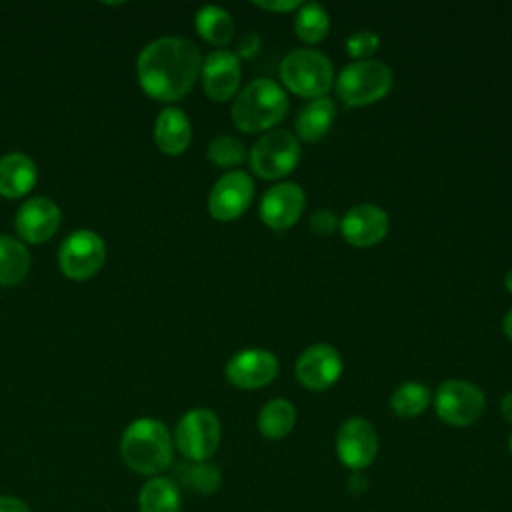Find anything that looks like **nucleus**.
I'll use <instances>...</instances> for the list:
<instances>
[{
    "mask_svg": "<svg viewBox=\"0 0 512 512\" xmlns=\"http://www.w3.org/2000/svg\"><path fill=\"white\" fill-rule=\"evenodd\" d=\"M294 32L304 44H320L330 32L328 10L318 2H304L294 16Z\"/></svg>",
    "mask_w": 512,
    "mask_h": 512,
    "instance_id": "obj_26",
    "label": "nucleus"
},
{
    "mask_svg": "<svg viewBox=\"0 0 512 512\" xmlns=\"http://www.w3.org/2000/svg\"><path fill=\"white\" fill-rule=\"evenodd\" d=\"M298 162L300 144L296 134L280 128L264 132L248 152L252 174L262 180H280L288 176Z\"/></svg>",
    "mask_w": 512,
    "mask_h": 512,
    "instance_id": "obj_7",
    "label": "nucleus"
},
{
    "mask_svg": "<svg viewBox=\"0 0 512 512\" xmlns=\"http://www.w3.org/2000/svg\"><path fill=\"white\" fill-rule=\"evenodd\" d=\"M344 362L332 344H312L300 352L294 364V376L306 390H326L342 374Z\"/></svg>",
    "mask_w": 512,
    "mask_h": 512,
    "instance_id": "obj_12",
    "label": "nucleus"
},
{
    "mask_svg": "<svg viewBox=\"0 0 512 512\" xmlns=\"http://www.w3.org/2000/svg\"><path fill=\"white\" fill-rule=\"evenodd\" d=\"M32 266L30 252L22 240L2 234L0 236V286H16L20 284Z\"/></svg>",
    "mask_w": 512,
    "mask_h": 512,
    "instance_id": "obj_22",
    "label": "nucleus"
},
{
    "mask_svg": "<svg viewBox=\"0 0 512 512\" xmlns=\"http://www.w3.org/2000/svg\"><path fill=\"white\" fill-rule=\"evenodd\" d=\"M106 262V244L92 230H76L58 248L60 272L76 282L96 276Z\"/></svg>",
    "mask_w": 512,
    "mask_h": 512,
    "instance_id": "obj_9",
    "label": "nucleus"
},
{
    "mask_svg": "<svg viewBox=\"0 0 512 512\" xmlns=\"http://www.w3.org/2000/svg\"><path fill=\"white\" fill-rule=\"evenodd\" d=\"M0 512H32V510L22 498L2 494L0 496Z\"/></svg>",
    "mask_w": 512,
    "mask_h": 512,
    "instance_id": "obj_33",
    "label": "nucleus"
},
{
    "mask_svg": "<svg viewBox=\"0 0 512 512\" xmlns=\"http://www.w3.org/2000/svg\"><path fill=\"white\" fill-rule=\"evenodd\" d=\"M280 80L296 96L316 100L330 92L334 84L332 60L314 48H296L280 62Z\"/></svg>",
    "mask_w": 512,
    "mask_h": 512,
    "instance_id": "obj_4",
    "label": "nucleus"
},
{
    "mask_svg": "<svg viewBox=\"0 0 512 512\" xmlns=\"http://www.w3.org/2000/svg\"><path fill=\"white\" fill-rule=\"evenodd\" d=\"M306 206L304 188L296 182H278L268 188L260 200L258 216L272 230H288L292 228Z\"/></svg>",
    "mask_w": 512,
    "mask_h": 512,
    "instance_id": "obj_15",
    "label": "nucleus"
},
{
    "mask_svg": "<svg viewBox=\"0 0 512 512\" xmlns=\"http://www.w3.org/2000/svg\"><path fill=\"white\" fill-rule=\"evenodd\" d=\"M502 330L506 334V338L512 342V308L506 312V316L502 318Z\"/></svg>",
    "mask_w": 512,
    "mask_h": 512,
    "instance_id": "obj_35",
    "label": "nucleus"
},
{
    "mask_svg": "<svg viewBox=\"0 0 512 512\" xmlns=\"http://www.w3.org/2000/svg\"><path fill=\"white\" fill-rule=\"evenodd\" d=\"M500 416L504 418V422H508L512 426V392H508L500 398Z\"/></svg>",
    "mask_w": 512,
    "mask_h": 512,
    "instance_id": "obj_34",
    "label": "nucleus"
},
{
    "mask_svg": "<svg viewBox=\"0 0 512 512\" xmlns=\"http://www.w3.org/2000/svg\"><path fill=\"white\" fill-rule=\"evenodd\" d=\"M154 142L158 150L168 156H178L188 150L192 142V124L184 110L166 106L154 122Z\"/></svg>",
    "mask_w": 512,
    "mask_h": 512,
    "instance_id": "obj_18",
    "label": "nucleus"
},
{
    "mask_svg": "<svg viewBox=\"0 0 512 512\" xmlns=\"http://www.w3.org/2000/svg\"><path fill=\"white\" fill-rule=\"evenodd\" d=\"M242 80L240 58L226 48L212 50L202 58L200 82L204 94L214 102H228L238 94Z\"/></svg>",
    "mask_w": 512,
    "mask_h": 512,
    "instance_id": "obj_13",
    "label": "nucleus"
},
{
    "mask_svg": "<svg viewBox=\"0 0 512 512\" xmlns=\"http://www.w3.org/2000/svg\"><path fill=\"white\" fill-rule=\"evenodd\" d=\"M390 228L388 212L376 204L362 202L354 204L346 210V214L340 218V234L350 246L356 248H370L384 240Z\"/></svg>",
    "mask_w": 512,
    "mask_h": 512,
    "instance_id": "obj_16",
    "label": "nucleus"
},
{
    "mask_svg": "<svg viewBox=\"0 0 512 512\" xmlns=\"http://www.w3.org/2000/svg\"><path fill=\"white\" fill-rule=\"evenodd\" d=\"M206 156L218 168H234L248 158V152L238 138L230 134H220L210 140Z\"/></svg>",
    "mask_w": 512,
    "mask_h": 512,
    "instance_id": "obj_28",
    "label": "nucleus"
},
{
    "mask_svg": "<svg viewBox=\"0 0 512 512\" xmlns=\"http://www.w3.org/2000/svg\"><path fill=\"white\" fill-rule=\"evenodd\" d=\"M62 212L58 204L46 196L28 198L14 216V228L20 240L28 244L48 242L60 228Z\"/></svg>",
    "mask_w": 512,
    "mask_h": 512,
    "instance_id": "obj_17",
    "label": "nucleus"
},
{
    "mask_svg": "<svg viewBox=\"0 0 512 512\" xmlns=\"http://www.w3.org/2000/svg\"><path fill=\"white\" fill-rule=\"evenodd\" d=\"M508 448H510V454H512V434H510V440H508Z\"/></svg>",
    "mask_w": 512,
    "mask_h": 512,
    "instance_id": "obj_37",
    "label": "nucleus"
},
{
    "mask_svg": "<svg viewBox=\"0 0 512 512\" xmlns=\"http://www.w3.org/2000/svg\"><path fill=\"white\" fill-rule=\"evenodd\" d=\"M254 198V180L242 170L222 174L210 188L208 212L218 222L236 220L246 212Z\"/></svg>",
    "mask_w": 512,
    "mask_h": 512,
    "instance_id": "obj_10",
    "label": "nucleus"
},
{
    "mask_svg": "<svg viewBox=\"0 0 512 512\" xmlns=\"http://www.w3.org/2000/svg\"><path fill=\"white\" fill-rule=\"evenodd\" d=\"M430 402H432V394L428 386L416 380L402 382L390 396V408L400 418L420 416L430 406Z\"/></svg>",
    "mask_w": 512,
    "mask_h": 512,
    "instance_id": "obj_27",
    "label": "nucleus"
},
{
    "mask_svg": "<svg viewBox=\"0 0 512 512\" xmlns=\"http://www.w3.org/2000/svg\"><path fill=\"white\" fill-rule=\"evenodd\" d=\"M278 358L264 348H244L236 352L224 368L226 380L240 390H258L278 376Z\"/></svg>",
    "mask_w": 512,
    "mask_h": 512,
    "instance_id": "obj_14",
    "label": "nucleus"
},
{
    "mask_svg": "<svg viewBox=\"0 0 512 512\" xmlns=\"http://www.w3.org/2000/svg\"><path fill=\"white\" fill-rule=\"evenodd\" d=\"M308 224H310V232H314L316 236H330L338 230L340 220L336 218V214L332 210L318 208L312 212Z\"/></svg>",
    "mask_w": 512,
    "mask_h": 512,
    "instance_id": "obj_30",
    "label": "nucleus"
},
{
    "mask_svg": "<svg viewBox=\"0 0 512 512\" xmlns=\"http://www.w3.org/2000/svg\"><path fill=\"white\" fill-rule=\"evenodd\" d=\"M258 48H260V38H258V34L246 32V34L238 40L234 54H236L238 58H252V56H256Z\"/></svg>",
    "mask_w": 512,
    "mask_h": 512,
    "instance_id": "obj_31",
    "label": "nucleus"
},
{
    "mask_svg": "<svg viewBox=\"0 0 512 512\" xmlns=\"http://www.w3.org/2000/svg\"><path fill=\"white\" fill-rule=\"evenodd\" d=\"M336 454L338 460L354 472L368 468L378 454V434L374 426L360 416L344 420L336 434Z\"/></svg>",
    "mask_w": 512,
    "mask_h": 512,
    "instance_id": "obj_11",
    "label": "nucleus"
},
{
    "mask_svg": "<svg viewBox=\"0 0 512 512\" xmlns=\"http://www.w3.org/2000/svg\"><path fill=\"white\" fill-rule=\"evenodd\" d=\"M38 170L34 160L22 152H8L0 158V196L16 200L36 186Z\"/></svg>",
    "mask_w": 512,
    "mask_h": 512,
    "instance_id": "obj_19",
    "label": "nucleus"
},
{
    "mask_svg": "<svg viewBox=\"0 0 512 512\" xmlns=\"http://www.w3.org/2000/svg\"><path fill=\"white\" fill-rule=\"evenodd\" d=\"M256 424L264 438L282 440L294 430L296 408L286 398H272L260 408Z\"/></svg>",
    "mask_w": 512,
    "mask_h": 512,
    "instance_id": "obj_23",
    "label": "nucleus"
},
{
    "mask_svg": "<svg viewBox=\"0 0 512 512\" xmlns=\"http://www.w3.org/2000/svg\"><path fill=\"white\" fill-rule=\"evenodd\" d=\"M178 486L196 492V494H214L222 484V472L210 460L206 462H180L176 466V480Z\"/></svg>",
    "mask_w": 512,
    "mask_h": 512,
    "instance_id": "obj_25",
    "label": "nucleus"
},
{
    "mask_svg": "<svg viewBox=\"0 0 512 512\" xmlns=\"http://www.w3.org/2000/svg\"><path fill=\"white\" fill-rule=\"evenodd\" d=\"M436 416L448 426H470L484 412V392L470 380L450 378L444 380L434 398Z\"/></svg>",
    "mask_w": 512,
    "mask_h": 512,
    "instance_id": "obj_8",
    "label": "nucleus"
},
{
    "mask_svg": "<svg viewBox=\"0 0 512 512\" xmlns=\"http://www.w3.org/2000/svg\"><path fill=\"white\" fill-rule=\"evenodd\" d=\"M504 288L512 294V268L506 272V276H504Z\"/></svg>",
    "mask_w": 512,
    "mask_h": 512,
    "instance_id": "obj_36",
    "label": "nucleus"
},
{
    "mask_svg": "<svg viewBox=\"0 0 512 512\" xmlns=\"http://www.w3.org/2000/svg\"><path fill=\"white\" fill-rule=\"evenodd\" d=\"M222 426L210 408H192L180 416L172 432L174 448L188 462H206L220 446Z\"/></svg>",
    "mask_w": 512,
    "mask_h": 512,
    "instance_id": "obj_6",
    "label": "nucleus"
},
{
    "mask_svg": "<svg viewBox=\"0 0 512 512\" xmlns=\"http://www.w3.org/2000/svg\"><path fill=\"white\" fill-rule=\"evenodd\" d=\"M202 68L200 48L182 36H162L136 58L140 88L158 102H178L196 84Z\"/></svg>",
    "mask_w": 512,
    "mask_h": 512,
    "instance_id": "obj_1",
    "label": "nucleus"
},
{
    "mask_svg": "<svg viewBox=\"0 0 512 512\" xmlns=\"http://www.w3.org/2000/svg\"><path fill=\"white\" fill-rule=\"evenodd\" d=\"M346 46V54L354 60H368L370 54H374L380 46V38L376 32L372 30H358L354 34H350L344 42Z\"/></svg>",
    "mask_w": 512,
    "mask_h": 512,
    "instance_id": "obj_29",
    "label": "nucleus"
},
{
    "mask_svg": "<svg viewBox=\"0 0 512 512\" xmlns=\"http://www.w3.org/2000/svg\"><path fill=\"white\" fill-rule=\"evenodd\" d=\"M120 456L140 476H162L174 460L172 432L156 418H136L120 436Z\"/></svg>",
    "mask_w": 512,
    "mask_h": 512,
    "instance_id": "obj_2",
    "label": "nucleus"
},
{
    "mask_svg": "<svg viewBox=\"0 0 512 512\" xmlns=\"http://www.w3.org/2000/svg\"><path fill=\"white\" fill-rule=\"evenodd\" d=\"M336 116V104L332 98L322 96L310 100L296 116V136L304 142H318L326 136Z\"/></svg>",
    "mask_w": 512,
    "mask_h": 512,
    "instance_id": "obj_21",
    "label": "nucleus"
},
{
    "mask_svg": "<svg viewBox=\"0 0 512 512\" xmlns=\"http://www.w3.org/2000/svg\"><path fill=\"white\" fill-rule=\"evenodd\" d=\"M194 28L204 42H208L216 48H224L226 44H230V40L234 36L232 16L224 8L214 6V4L202 6L196 12Z\"/></svg>",
    "mask_w": 512,
    "mask_h": 512,
    "instance_id": "obj_24",
    "label": "nucleus"
},
{
    "mask_svg": "<svg viewBox=\"0 0 512 512\" xmlns=\"http://www.w3.org/2000/svg\"><path fill=\"white\" fill-rule=\"evenodd\" d=\"M286 110V90L272 78H256L234 96L230 118L240 132L258 134L272 130Z\"/></svg>",
    "mask_w": 512,
    "mask_h": 512,
    "instance_id": "obj_3",
    "label": "nucleus"
},
{
    "mask_svg": "<svg viewBox=\"0 0 512 512\" xmlns=\"http://www.w3.org/2000/svg\"><path fill=\"white\" fill-rule=\"evenodd\" d=\"M254 4H256L258 8H262V10H268V12L286 14V12L298 10L302 2H300V0H256Z\"/></svg>",
    "mask_w": 512,
    "mask_h": 512,
    "instance_id": "obj_32",
    "label": "nucleus"
},
{
    "mask_svg": "<svg viewBox=\"0 0 512 512\" xmlns=\"http://www.w3.org/2000/svg\"><path fill=\"white\" fill-rule=\"evenodd\" d=\"M394 84V74L382 60H354L334 78L336 96L346 106H368L382 100Z\"/></svg>",
    "mask_w": 512,
    "mask_h": 512,
    "instance_id": "obj_5",
    "label": "nucleus"
},
{
    "mask_svg": "<svg viewBox=\"0 0 512 512\" xmlns=\"http://www.w3.org/2000/svg\"><path fill=\"white\" fill-rule=\"evenodd\" d=\"M136 506L138 512H180V486L168 476H152L140 486Z\"/></svg>",
    "mask_w": 512,
    "mask_h": 512,
    "instance_id": "obj_20",
    "label": "nucleus"
}]
</instances>
